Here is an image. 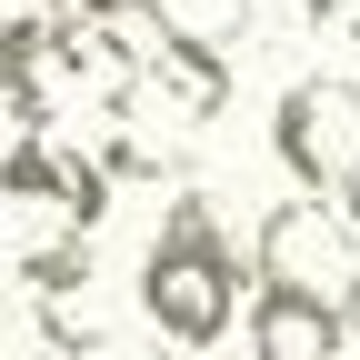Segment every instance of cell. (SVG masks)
<instances>
[{"instance_id": "cell-1", "label": "cell", "mask_w": 360, "mask_h": 360, "mask_svg": "<svg viewBox=\"0 0 360 360\" xmlns=\"http://www.w3.org/2000/svg\"><path fill=\"white\" fill-rule=\"evenodd\" d=\"M141 321L160 340H180V350H210L240 321V250H231V231H220L210 191H170L160 231L141 250Z\"/></svg>"}, {"instance_id": "cell-2", "label": "cell", "mask_w": 360, "mask_h": 360, "mask_svg": "<svg viewBox=\"0 0 360 360\" xmlns=\"http://www.w3.org/2000/svg\"><path fill=\"white\" fill-rule=\"evenodd\" d=\"M270 150L310 200H350L360 191V80H340V70L290 80L270 110Z\"/></svg>"}, {"instance_id": "cell-3", "label": "cell", "mask_w": 360, "mask_h": 360, "mask_svg": "<svg viewBox=\"0 0 360 360\" xmlns=\"http://www.w3.org/2000/svg\"><path fill=\"white\" fill-rule=\"evenodd\" d=\"M250 270L260 290H310V300H340L360 290V231L340 220V200H270L260 231H250Z\"/></svg>"}, {"instance_id": "cell-4", "label": "cell", "mask_w": 360, "mask_h": 360, "mask_svg": "<svg viewBox=\"0 0 360 360\" xmlns=\"http://www.w3.org/2000/svg\"><path fill=\"white\" fill-rule=\"evenodd\" d=\"M80 101H90V80H80V60H70L60 11H11V20H0V110L51 141Z\"/></svg>"}, {"instance_id": "cell-5", "label": "cell", "mask_w": 360, "mask_h": 360, "mask_svg": "<svg viewBox=\"0 0 360 360\" xmlns=\"http://www.w3.org/2000/svg\"><path fill=\"white\" fill-rule=\"evenodd\" d=\"M250 360H350V310L310 290H250Z\"/></svg>"}, {"instance_id": "cell-6", "label": "cell", "mask_w": 360, "mask_h": 360, "mask_svg": "<svg viewBox=\"0 0 360 360\" xmlns=\"http://www.w3.org/2000/svg\"><path fill=\"white\" fill-rule=\"evenodd\" d=\"M141 20H150V40H191V51L231 60L250 40V0H141Z\"/></svg>"}, {"instance_id": "cell-7", "label": "cell", "mask_w": 360, "mask_h": 360, "mask_svg": "<svg viewBox=\"0 0 360 360\" xmlns=\"http://www.w3.org/2000/svg\"><path fill=\"white\" fill-rule=\"evenodd\" d=\"M0 200H20V210H60V141L20 130V141L0 150Z\"/></svg>"}, {"instance_id": "cell-8", "label": "cell", "mask_w": 360, "mask_h": 360, "mask_svg": "<svg viewBox=\"0 0 360 360\" xmlns=\"http://www.w3.org/2000/svg\"><path fill=\"white\" fill-rule=\"evenodd\" d=\"M101 270H90V240H30L20 250V290L30 300H80Z\"/></svg>"}, {"instance_id": "cell-9", "label": "cell", "mask_w": 360, "mask_h": 360, "mask_svg": "<svg viewBox=\"0 0 360 360\" xmlns=\"http://www.w3.org/2000/svg\"><path fill=\"white\" fill-rule=\"evenodd\" d=\"M60 220H70L80 240L110 220V160H101V150H70V141H60Z\"/></svg>"}, {"instance_id": "cell-10", "label": "cell", "mask_w": 360, "mask_h": 360, "mask_svg": "<svg viewBox=\"0 0 360 360\" xmlns=\"http://www.w3.org/2000/svg\"><path fill=\"white\" fill-rule=\"evenodd\" d=\"M40 350H60V360H101L110 350V321H101V300H40Z\"/></svg>"}, {"instance_id": "cell-11", "label": "cell", "mask_w": 360, "mask_h": 360, "mask_svg": "<svg viewBox=\"0 0 360 360\" xmlns=\"http://www.w3.org/2000/svg\"><path fill=\"white\" fill-rule=\"evenodd\" d=\"M11 281H20V260H0V321H11Z\"/></svg>"}, {"instance_id": "cell-12", "label": "cell", "mask_w": 360, "mask_h": 360, "mask_svg": "<svg viewBox=\"0 0 360 360\" xmlns=\"http://www.w3.org/2000/svg\"><path fill=\"white\" fill-rule=\"evenodd\" d=\"M350 350H360V290H350Z\"/></svg>"}, {"instance_id": "cell-13", "label": "cell", "mask_w": 360, "mask_h": 360, "mask_svg": "<svg viewBox=\"0 0 360 360\" xmlns=\"http://www.w3.org/2000/svg\"><path fill=\"white\" fill-rule=\"evenodd\" d=\"M340 220H350V231H360V191H350V200H340Z\"/></svg>"}, {"instance_id": "cell-14", "label": "cell", "mask_w": 360, "mask_h": 360, "mask_svg": "<svg viewBox=\"0 0 360 360\" xmlns=\"http://www.w3.org/2000/svg\"><path fill=\"white\" fill-rule=\"evenodd\" d=\"M30 11H60V0H30Z\"/></svg>"}, {"instance_id": "cell-15", "label": "cell", "mask_w": 360, "mask_h": 360, "mask_svg": "<svg viewBox=\"0 0 360 360\" xmlns=\"http://www.w3.org/2000/svg\"><path fill=\"white\" fill-rule=\"evenodd\" d=\"M350 40H360V20H350Z\"/></svg>"}, {"instance_id": "cell-16", "label": "cell", "mask_w": 360, "mask_h": 360, "mask_svg": "<svg viewBox=\"0 0 360 360\" xmlns=\"http://www.w3.org/2000/svg\"><path fill=\"white\" fill-rule=\"evenodd\" d=\"M0 360H11V350H0Z\"/></svg>"}, {"instance_id": "cell-17", "label": "cell", "mask_w": 360, "mask_h": 360, "mask_svg": "<svg viewBox=\"0 0 360 360\" xmlns=\"http://www.w3.org/2000/svg\"><path fill=\"white\" fill-rule=\"evenodd\" d=\"M350 360H360V350H350Z\"/></svg>"}]
</instances>
